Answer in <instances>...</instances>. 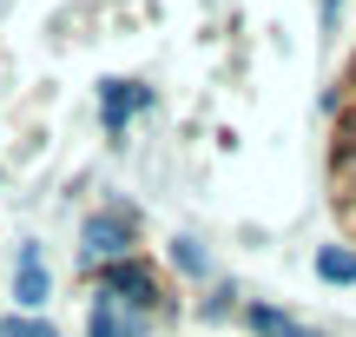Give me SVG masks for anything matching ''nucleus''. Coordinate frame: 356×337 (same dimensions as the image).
<instances>
[{
  "mask_svg": "<svg viewBox=\"0 0 356 337\" xmlns=\"http://www.w3.org/2000/svg\"><path fill=\"white\" fill-rule=\"evenodd\" d=\"M99 291H106V298H119L126 311H139V318H165V311H172V298H165V278H159L145 258L106 265V272H99Z\"/></svg>",
  "mask_w": 356,
  "mask_h": 337,
  "instance_id": "obj_1",
  "label": "nucleus"
},
{
  "mask_svg": "<svg viewBox=\"0 0 356 337\" xmlns=\"http://www.w3.org/2000/svg\"><path fill=\"white\" fill-rule=\"evenodd\" d=\"M132 245H139V219H132L126 205H113V212H92L86 219V232H79V258L86 265H126L132 258Z\"/></svg>",
  "mask_w": 356,
  "mask_h": 337,
  "instance_id": "obj_2",
  "label": "nucleus"
},
{
  "mask_svg": "<svg viewBox=\"0 0 356 337\" xmlns=\"http://www.w3.org/2000/svg\"><path fill=\"white\" fill-rule=\"evenodd\" d=\"M145 106H152V86H139V79H99V126L113 139H126V126Z\"/></svg>",
  "mask_w": 356,
  "mask_h": 337,
  "instance_id": "obj_3",
  "label": "nucleus"
},
{
  "mask_svg": "<svg viewBox=\"0 0 356 337\" xmlns=\"http://www.w3.org/2000/svg\"><path fill=\"white\" fill-rule=\"evenodd\" d=\"M47 298H53L47 258H40V245H20V265H13V304H20V311H40Z\"/></svg>",
  "mask_w": 356,
  "mask_h": 337,
  "instance_id": "obj_4",
  "label": "nucleus"
},
{
  "mask_svg": "<svg viewBox=\"0 0 356 337\" xmlns=\"http://www.w3.org/2000/svg\"><path fill=\"white\" fill-rule=\"evenodd\" d=\"M145 324H152V318L126 311V304L106 298V291H99V304L86 311V337H145Z\"/></svg>",
  "mask_w": 356,
  "mask_h": 337,
  "instance_id": "obj_5",
  "label": "nucleus"
},
{
  "mask_svg": "<svg viewBox=\"0 0 356 337\" xmlns=\"http://www.w3.org/2000/svg\"><path fill=\"white\" fill-rule=\"evenodd\" d=\"M244 324H251L257 337H323V331L297 324L291 311H270V304H244Z\"/></svg>",
  "mask_w": 356,
  "mask_h": 337,
  "instance_id": "obj_6",
  "label": "nucleus"
},
{
  "mask_svg": "<svg viewBox=\"0 0 356 337\" xmlns=\"http://www.w3.org/2000/svg\"><path fill=\"white\" fill-rule=\"evenodd\" d=\"M317 278L323 285H356V245H323L317 251Z\"/></svg>",
  "mask_w": 356,
  "mask_h": 337,
  "instance_id": "obj_7",
  "label": "nucleus"
},
{
  "mask_svg": "<svg viewBox=\"0 0 356 337\" xmlns=\"http://www.w3.org/2000/svg\"><path fill=\"white\" fill-rule=\"evenodd\" d=\"M172 265H178L185 278H204V272H211V265H204V245H198V238H172Z\"/></svg>",
  "mask_w": 356,
  "mask_h": 337,
  "instance_id": "obj_8",
  "label": "nucleus"
},
{
  "mask_svg": "<svg viewBox=\"0 0 356 337\" xmlns=\"http://www.w3.org/2000/svg\"><path fill=\"white\" fill-rule=\"evenodd\" d=\"M198 311H204V318H211V324H218V318H244V304H238V291H231V285H218L211 298L198 304Z\"/></svg>",
  "mask_w": 356,
  "mask_h": 337,
  "instance_id": "obj_9",
  "label": "nucleus"
},
{
  "mask_svg": "<svg viewBox=\"0 0 356 337\" xmlns=\"http://www.w3.org/2000/svg\"><path fill=\"white\" fill-rule=\"evenodd\" d=\"M0 337H53L47 318H0Z\"/></svg>",
  "mask_w": 356,
  "mask_h": 337,
  "instance_id": "obj_10",
  "label": "nucleus"
}]
</instances>
